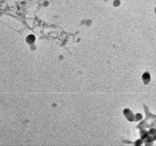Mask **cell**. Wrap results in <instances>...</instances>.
Segmentation results:
<instances>
[{"label": "cell", "instance_id": "6da1fadb", "mask_svg": "<svg viewBox=\"0 0 156 146\" xmlns=\"http://www.w3.org/2000/svg\"><path fill=\"white\" fill-rule=\"evenodd\" d=\"M143 79L144 83L145 84H147L148 83L150 80V77L148 73H146L144 74L143 77Z\"/></svg>", "mask_w": 156, "mask_h": 146}, {"label": "cell", "instance_id": "7a4b0ae2", "mask_svg": "<svg viewBox=\"0 0 156 146\" xmlns=\"http://www.w3.org/2000/svg\"><path fill=\"white\" fill-rule=\"evenodd\" d=\"M35 37L33 36L30 35L28 36V38H27L28 42L29 43H31L32 42H34L35 41Z\"/></svg>", "mask_w": 156, "mask_h": 146}]
</instances>
